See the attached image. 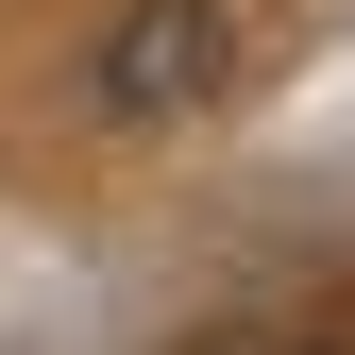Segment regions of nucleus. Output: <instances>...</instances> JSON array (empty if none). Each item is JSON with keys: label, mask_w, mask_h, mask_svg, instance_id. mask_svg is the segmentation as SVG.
I'll use <instances>...</instances> for the list:
<instances>
[{"label": "nucleus", "mask_w": 355, "mask_h": 355, "mask_svg": "<svg viewBox=\"0 0 355 355\" xmlns=\"http://www.w3.org/2000/svg\"><path fill=\"white\" fill-rule=\"evenodd\" d=\"M237 0H119L102 17V51H85V85H102V119H187L237 85Z\"/></svg>", "instance_id": "f257e3e1"}]
</instances>
